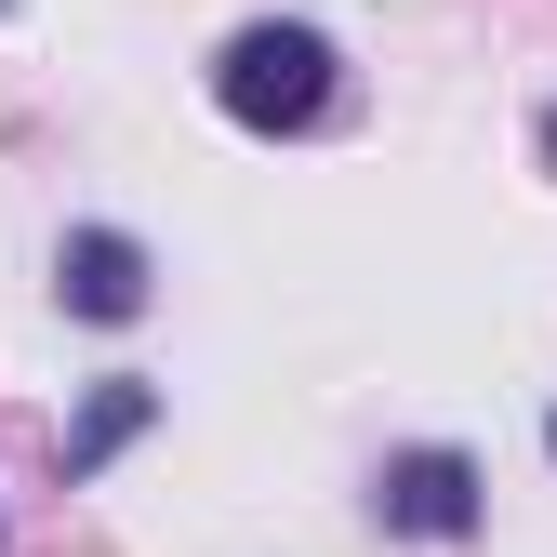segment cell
Segmentation results:
<instances>
[{
  "label": "cell",
  "mask_w": 557,
  "mask_h": 557,
  "mask_svg": "<svg viewBox=\"0 0 557 557\" xmlns=\"http://www.w3.org/2000/svg\"><path fill=\"white\" fill-rule=\"evenodd\" d=\"M213 107H226L239 133H306V120L332 107V40H319V27H239L226 66H213Z\"/></svg>",
  "instance_id": "6da1fadb"
},
{
  "label": "cell",
  "mask_w": 557,
  "mask_h": 557,
  "mask_svg": "<svg viewBox=\"0 0 557 557\" xmlns=\"http://www.w3.org/2000/svg\"><path fill=\"white\" fill-rule=\"evenodd\" d=\"M372 505H385V531L451 544V531H478V465H465V451H398V465L372 478Z\"/></svg>",
  "instance_id": "7a4b0ae2"
},
{
  "label": "cell",
  "mask_w": 557,
  "mask_h": 557,
  "mask_svg": "<svg viewBox=\"0 0 557 557\" xmlns=\"http://www.w3.org/2000/svg\"><path fill=\"white\" fill-rule=\"evenodd\" d=\"M53 278H66V306H81V319H133V306H147V252H133L120 226H81Z\"/></svg>",
  "instance_id": "3957f363"
},
{
  "label": "cell",
  "mask_w": 557,
  "mask_h": 557,
  "mask_svg": "<svg viewBox=\"0 0 557 557\" xmlns=\"http://www.w3.org/2000/svg\"><path fill=\"white\" fill-rule=\"evenodd\" d=\"M147 425H160V385H94V398H81V425H66V478H94L107 451H133Z\"/></svg>",
  "instance_id": "277c9868"
},
{
  "label": "cell",
  "mask_w": 557,
  "mask_h": 557,
  "mask_svg": "<svg viewBox=\"0 0 557 557\" xmlns=\"http://www.w3.org/2000/svg\"><path fill=\"white\" fill-rule=\"evenodd\" d=\"M544 147H557V120H544Z\"/></svg>",
  "instance_id": "5b68a950"
},
{
  "label": "cell",
  "mask_w": 557,
  "mask_h": 557,
  "mask_svg": "<svg viewBox=\"0 0 557 557\" xmlns=\"http://www.w3.org/2000/svg\"><path fill=\"white\" fill-rule=\"evenodd\" d=\"M544 438H557V425H544Z\"/></svg>",
  "instance_id": "8992f818"
}]
</instances>
